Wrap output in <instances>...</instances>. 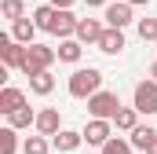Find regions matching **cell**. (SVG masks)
<instances>
[{"label":"cell","instance_id":"cell-3","mask_svg":"<svg viewBox=\"0 0 157 154\" xmlns=\"http://www.w3.org/2000/svg\"><path fill=\"white\" fill-rule=\"evenodd\" d=\"M88 114L95 117V121H113V117L121 114V99H117V92H95L91 99H88Z\"/></svg>","mask_w":157,"mask_h":154},{"label":"cell","instance_id":"cell-4","mask_svg":"<svg viewBox=\"0 0 157 154\" xmlns=\"http://www.w3.org/2000/svg\"><path fill=\"white\" fill-rule=\"evenodd\" d=\"M132 107L139 114H157V81H139L135 92H132Z\"/></svg>","mask_w":157,"mask_h":154},{"label":"cell","instance_id":"cell-28","mask_svg":"<svg viewBox=\"0 0 157 154\" xmlns=\"http://www.w3.org/2000/svg\"><path fill=\"white\" fill-rule=\"evenodd\" d=\"M124 4H132V7H143V4H150V0H124Z\"/></svg>","mask_w":157,"mask_h":154},{"label":"cell","instance_id":"cell-26","mask_svg":"<svg viewBox=\"0 0 157 154\" xmlns=\"http://www.w3.org/2000/svg\"><path fill=\"white\" fill-rule=\"evenodd\" d=\"M48 4H51V7H59V11H70L77 0H48Z\"/></svg>","mask_w":157,"mask_h":154},{"label":"cell","instance_id":"cell-23","mask_svg":"<svg viewBox=\"0 0 157 154\" xmlns=\"http://www.w3.org/2000/svg\"><path fill=\"white\" fill-rule=\"evenodd\" d=\"M0 154H18V132L11 125L0 128Z\"/></svg>","mask_w":157,"mask_h":154},{"label":"cell","instance_id":"cell-8","mask_svg":"<svg viewBox=\"0 0 157 154\" xmlns=\"http://www.w3.org/2000/svg\"><path fill=\"white\" fill-rule=\"evenodd\" d=\"M102 22L110 26V30H124L128 22H132V4H124V0H113V4H106V11H102Z\"/></svg>","mask_w":157,"mask_h":154},{"label":"cell","instance_id":"cell-13","mask_svg":"<svg viewBox=\"0 0 157 154\" xmlns=\"http://www.w3.org/2000/svg\"><path fill=\"white\" fill-rule=\"evenodd\" d=\"M95 48L106 51V55H121V51H124V30H110V26H106V33L99 37Z\"/></svg>","mask_w":157,"mask_h":154},{"label":"cell","instance_id":"cell-10","mask_svg":"<svg viewBox=\"0 0 157 154\" xmlns=\"http://www.w3.org/2000/svg\"><path fill=\"white\" fill-rule=\"evenodd\" d=\"M26 107V95H22V88H11V84H4L0 88V114L11 117L15 110H22Z\"/></svg>","mask_w":157,"mask_h":154},{"label":"cell","instance_id":"cell-29","mask_svg":"<svg viewBox=\"0 0 157 154\" xmlns=\"http://www.w3.org/2000/svg\"><path fill=\"white\" fill-rule=\"evenodd\" d=\"M150 81H157V63H154V66H150Z\"/></svg>","mask_w":157,"mask_h":154},{"label":"cell","instance_id":"cell-17","mask_svg":"<svg viewBox=\"0 0 157 154\" xmlns=\"http://www.w3.org/2000/svg\"><path fill=\"white\" fill-rule=\"evenodd\" d=\"M37 114H40V110H33V107H22V110H15V114L7 117V125H11L15 132H22V128L37 125Z\"/></svg>","mask_w":157,"mask_h":154},{"label":"cell","instance_id":"cell-22","mask_svg":"<svg viewBox=\"0 0 157 154\" xmlns=\"http://www.w3.org/2000/svg\"><path fill=\"white\" fill-rule=\"evenodd\" d=\"M0 11H4V18L15 26L18 18H26V0H0Z\"/></svg>","mask_w":157,"mask_h":154},{"label":"cell","instance_id":"cell-12","mask_svg":"<svg viewBox=\"0 0 157 154\" xmlns=\"http://www.w3.org/2000/svg\"><path fill=\"white\" fill-rule=\"evenodd\" d=\"M80 143H84V132H77V128H62V132L51 140V147H55L59 154H73Z\"/></svg>","mask_w":157,"mask_h":154},{"label":"cell","instance_id":"cell-9","mask_svg":"<svg viewBox=\"0 0 157 154\" xmlns=\"http://www.w3.org/2000/svg\"><path fill=\"white\" fill-rule=\"evenodd\" d=\"M77 15H73V11H55V22H51V33H55V37L59 40H73L77 37Z\"/></svg>","mask_w":157,"mask_h":154},{"label":"cell","instance_id":"cell-15","mask_svg":"<svg viewBox=\"0 0 157 154\" xmlns=\"http://www.w3.org/2000/svg\"><path fill=\"white\" fill-rule=\"evenodd\" d=\"M154 140H157V128H150V125H139V128L128 136V143H132L135 151H143V154L150 151V143H154Z\"/></svg>","mask_w":157,"mask_h":154},{"label":"cell","instance_id":"cell-30","mask_svg":"<svg viewBox=\"0 0 157 154\" xmlns=\"http://www.w3.org/2000/svg\"><path fill=\"white\" fill-rule=\"evenodd\" d=\"M146 154H157V140H154V143H150V151H146Z\"/></svg>","mask_w":157,"mask_h":154},{"label":"cell","instance_id":"cell-19","mask_svg":"<svg viewBox=\"0 0 157 154\" xmlns=\"http://www.w3.org/2000/svg\"><path fill=\"white\" fill-rule=\"evenodd\" d=\"M55 11L59 7H51V4H40V7H33V22H37V30H44V33H51V22H55Z\"/></svg>","mask_w":157,"mask_h":154},{"label":"cell","instance_id":"cell-5","mask_svg":"<svg viewBox=\"0 0 157 154\" xmlns=\"http://www.w3.org/2000/svg\"><path fill=\"white\" fill-rule=\"evenodd\" d=\"M80 132H84V143H88V147H99V151H102V147L113 140V121H95V117H91Z\"/></svg>","mask_w":157,"mask_h":154},{"label":"cell","instance_id":"cell-14","mask_svg":"<svg viewBox=\"0 0 157 154\" xmlns=\"http://www.w3.org/2000/svg\"><path fill=\"white\" fill-rule=\"evenodd\" d=\"M33 37H37V22H33L29 15H26V18H18V22L11 26V40H18V44H26V48H29V44H37Z\"/></svg>","mask_w":157,"mask_h":154},{"label":"cell","instance_id":"cell-20","mask_svg":"<svg viewBox=\"0 0 157 154\" xmlns=\"http://www.w3.org/2000/svg\"><path fill=\"white\" fill-rule=\"evenodd\" d=\"M55 147H51V140L48 136H26L22 140V154H51Z\"/></svg>","mask_w":157,"mask_h":154},{"label":"cell","instance_id":"cell-1","mask_svg":"<svg viewBox=\"0 0 157 154\" xmlns=\"http://www.w3.org/2000/svg\"><path fill=\"white\" fill-rule=\"evenodd\" d=\"M66 92L73 95V99H91L95 92H102V70H95V66H77L70 81H66Z\"/></svg>","mask_w":157,"mask_h":154},{"label":"cell","instance_id":"cell-7","mask_svg":"<svg viewBox=\"0 0 157 154\" xmlns=\"http://www.w3.org/2000/svg\"><path fill=\"white\" fill-rule=\"evenodd\" d=\"M33 128H37V136L55 140V136L62 132V117H59V110H55V107H44V110L37 114V125H33Z\"/></svg>","mask_w":157,"mask_h":154},{"label":"cell","instance_id":"cell-6","mask_svg":"<svg viewBox=\"0 0 157 154\" xmlns=\"http://www.w3.org/2000/svg\"><path fill=\"white\" fill-rule=\"evenodd\" d=\"M22 59H26V44L11 40V33H7L0 40V63H4V70H22Z\"/></svg>","mask_w":157,"mask_h":154},{"label":"cell","instance_id":"cell-16","mask_svg":"<svg viewBox=\"0 0 157 154\" xmlns=\"http://www.w3.org/2000/svg\"><path fill=\"white\" fill-rule=\"evenodd\" d=\"M59 63H80V55H84V44H80L77 37L73 40H59Z\"/></svg>","mask_w":157,"mask_h":154},{"label":"cell","instance_id":"cell-2","mask_svg":"<svg viewBox=\"0 0 157 154\" xmlns=\"http://www.w3.org/2000/svg\"><path fill=\"white\" fill-rule=\"evenodd\" d=\"M55 59H59L55 48H48V44H29V48H26V59H22V74L37 77V74H44V70H51Z\"/></svg>","mask_w":157,"mask_h":154},{"label":"cell","instance_id":"cell-21","mask_svg":"<svg viewBox=\"0 0 157 154\" xmlns=\"http://www.w3.org/2000/svg\"><path fill=\"white\" fill-rule=\"evenodd\" d=\"M29 92H37V95H51V92H55V77H51V70L29 77Z\"/></svg>","mask_w":157,"mask_h":154},{"label":"cell","instance_id":"cell-11","mask_svg":"<svg viewBox=\"0 0 157 154\" xmlns=\"http://www.w3.org/2000/svg\"><path fill=\"white\" fill-rule=\"evenodd\" d=\"M102 33H106V22H99V18H80L77 22V40L80 44H99Z\"/></svg>","mask_w":157,"mask_h":154},{"label":"cell","instance_id":"cell-27","mask_svg":"<svg viewBox=\"0 0 157 154\" xmlns=\"http://www.w3.org/2000/svg\"><path fill=\"white\" fill-rule=\"evenodd\" d=\"M88 7H106V4H113V0H84Z\"/></svg>","mask_w":157,"mask_h":154},{"label":"cell","instance_id":"cell-25","mask_svg":"<svg viewBox=\"0 0 157 154\" xmlns=\"http://www.w3.org/2000/svg\"><path fill=\"white\" fill-rule=\"evenodd\" d=\"M139 37L143 40H157V18H139Z\"/></svg>","mask_w":157,"mask_h":154},{"label":"cell","instance_id":"cell-24","mask_svg":"<svg viewBox=\"0 0 157 154\" xmlns=\"http://www.w3.org/2000/svg\"><path fill=\"white\" fill-rule=\"evenodd\" d=\"M102 154H135V147L128 143V140H121V136H113L106 147H102Z\"/></svg>","mask_w":157,"mask_h":154},{"label":"cell","instance_id":"cell-18","mask_svg":"<svg viewBox=\"0 0 157 154\" xmlns=\"http://www.w3.org/2000/svg\"><path fill=\"white\" fill-rule=\"evenodd\" d=\"M113 125H117L121 132H128V136H132V132L139 128V110H135V107H121V114L113 117Z\"/></svg>","mask_w":157,"mask_h":154}]
</instances>
